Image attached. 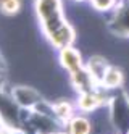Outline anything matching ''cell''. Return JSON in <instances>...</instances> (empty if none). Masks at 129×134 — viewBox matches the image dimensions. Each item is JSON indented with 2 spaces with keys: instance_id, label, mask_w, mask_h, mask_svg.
<instances>
[{
  "instance_id": "6da1fadb",
  "label": "cell",
  "mask_w": 129,
  "mask_h": 134,
  "mask_svg": "<svg viewBox=\"0 0 129 134\" xmlns=\"http://www.w3.org/2000/svg\"><path fill=\"white\" fill-rule=\"evenodd\" d=\"M34 8L45 37L52 36L68 24L65 20L61 0H34Z\"/></svg>"
},
{
  "instance_id": "7a4b0ae2",
  "label": "cell",
  "mask_w": 129,
  "mask_h": 134,
  "mask_svg": "<svg viewBox=\"0 0 129 134\" xmlns=\"http://www.w3.org/2000/svg\"><path fill=\"white\" fill-rule=\"evenodd\" d=\"M10 95H12V99L15 100V103L18 107L24 108V110H32L44 99L42 94L29 84H15V86L12 84Z\"/></svg>"
},
{
  "instance_id": "3957f363",
  "label": "cell",
  "mask_w": 129,
  "mask_h": 134,
  "mask_svg": "<svg viewBox=\"0 0 129 134\" xmlns=\"http://www.w3.org/2000/svg\"><path fill=\"white\" fill-rule=\"evenodd\" d=\"M58 50H60V63L69 74H73L77 70L82 68L81 53H79L73 45H66L63 49H58Z\"/></svg>"
},
{
  "instance_id": "277c9868",
  "label": "cell",
  "mask_w": 129,
  "mask_h": 134,
  "mask_svg": "<svg viewBox=\"0 0 129 134\" xmlns=\"http://www.w3.org/2000/svg\"><path fill=\"white\" fill-rule=\"evenodd\" d=\"M103 103V95L100 92H95V89L81 92V97L77 100V107L82 111H94Z\"/></svg>"
},
{
  "instance_id": "5b68a950",
  "label": "cell",
  "mask_w": 129,
  "mask_h": 134,
  "mask_svg": "<svg viewBox=\"0 0 129 134\" xmlns=\"http://www.w3.org/2000/svg\"><path fill=\"white\" fill-rule=\"evenodd\" d=\"M111 27L115 31H118V34L129 36V5L118 7L115 18L111 21Z\"/></svg>"
},
{
  "instance_id": "8992f818",
  "label": "cell",
  "mask_w": 129,
  "mask_h": 134,
  "mask_svg": "<svg viewBox=\"0 0 129 134\" xmlns=\"http://www.w3.org/2000/svg\"><path fill=\"white\" fill-rule=\"evenodd\" d=\"M108 66H110V65L106 63V60L103 58V57L94 55L92 58L89 60L86 70L89 71V74L92 76V79H94L97 84H100V82H102V78H103V74H105V71H106Z\"/></svg>"
},
{
  "instance_id": "52a82bcc",
  "label": "cell",
  "mask_w": 129,
  "mask_h": 134,
  "mask_svg": "<svg viewBox=\"0 0 129 134\" xmlns=\"http://www.w3.org/2000/svg\"><path fill=\"white\" fill-rule=\"evenodd\" d=\"M124 81V74L120 68H116V66H108L103 78H102V86H105V87H120V86L123 84Z\"/></svg>"
},
{
  "instance_id": "ba28073f",
  "label": "cell",
  "mask_w": 129,
  "mask_h": 134,
  "mask_svg": "<svg viewBox=\"0 0 129 134\" xmlns=\"http://www.w3.org/2000/svg\"><path fill=\"white\" fill-rule=\"evenodd\" d=\"M68 134H91L92 124L84 116H73L69 121H66Z\"/></svg>"
},
{
  "instance_id": "9c48e42d",
  "label": "cell",
  "mask_w": 129,
  "mask_h": 134,
  "mask_svg": "<svg viewBox=\"0 0 129 134\" xmlns=\"http://www.w3.org/2000/svg\"><path fill=\"white\" fill-rule=\"evenodd\" d=\"M53 105V113H55V116H57V120H60V121H63L65 124H66V121H69L73 116H74V111H73V105L69 103V102H66V100H58V102H55V103H52Z\"/></svg>"
},
{
  "instance_id": "30bf717a",
  "label": "cell",
  "mask_w": 129,
  "mask_h": 134,
  "mask_svg": "<svg viewBox=\"0 0 129 134\" xmlns=\"http://www.w3.org/2000/svg\"><path fill=\"white\" fill-rule=\"evenodd\" d=\"M23 0H0V13L5 16H15L21 12Z\"/></svg>"
},
{
  "instance_id": "8fae6325",
  "label": "cell",
  "mask_w": 129,
  "mask_h": 134,
  "mask_svg": "<svg viewBox=\"0 0 129 134\" xmlns=\"http://www.w3.org/2000/svg\"><path fill=\"white\" fill-rule=\"evenodd\" d=\"M92 3V7L95 10H100V12H105V10H110V8L115 7L116 0H89Z\"/></svg>"
},
{
  "instance_id": "7c38bea8",
  "label": "cell",
  "mask_w": 129,
  "mask_h": 134,
  "mask_svg": "<svg viewBox=\"0 0 129 134\" xmlns=\"http://www.w3.org/2000/svg\"><path fill=\"white\" fill-rule=\"evenodd\" d=\"M5 73H7V68H5V63H3V57H0V81L5 78Z\"/></svg>"
},
{
  "instance_id": "4fadbf2b",
  "label": "cell",
  "mask_w": 129,
  "mask_h": 134,
  "mask_svg": "<svg viewBox=\"0 0 129 134\" xmlns=\"http://www.w3.org/2000/svg\"><path fill=\"white\" fill-rule=\"evenodd\" d=\"M12 129H7V128H0V134H10Z\"/></svg>"
},
{
  "instance_id": "5bb4252c",
  "label": "cell",
  "mask_w": 129,
  "mask_h": 134,
  "mask_svg": "<svg viewBox=\"0 0 129 134\" xmlns=\"http://www.w3.org/2000/svg\"><path fill=\"white\" fill-rule=\"evenodd\" d=\"M0 128H5V126H3V121H2V118H0Z\"/></svg>"
},
{
  "instance_id": "9a60e30c",
  "label": "cell",
  "mask_w": 129,
  "mask_h": 134,
  "mask_svg": "<svg viewBox=\"0 0 129 134\" xmlns=\"http://www.w3.org/2000/svg\"><path fill=\"white\" fill-rule=\"evenodd\" d=\"M57 134H61V132H57Z\"/></svg>"
},
{
  "instance_id": "2e32d148",
  "label": "cell",
  "mask_w": 129,
  "mask_h": 134,
  "mask_svg": "<svg viewBox=\"0 0 129 134\" xmlns=\"http://www.w3.org/2000/svg\"><path fill=\"white\" fill-rule=\"evenodd\" d=\"M127 134H129V129H127Z\"/></svg>"
}]
</instances>
